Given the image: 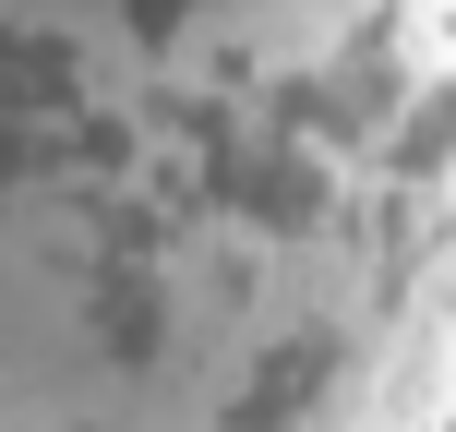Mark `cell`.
<instances>
[{
	"mask_svg": "<svg viewBox=\"0 0 456 432\" xmlns=\"http://www.w3.org/2000/svg\"><path fill=\"white\" fill-rule=\"evenodd\" d=\"M456 0H0V432H444Z\"/></svg>",
	"mask_w": 456,
	"mask_h": 432,
	"instance_id": "6da1fadb",
	"label": "cell"
}]
</instances>
